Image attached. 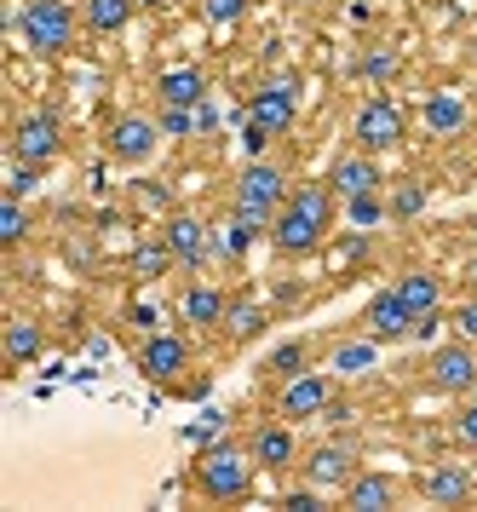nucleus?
Instances as JSON below:
<instances>
[{
  "instance_id": "nucleus-19",
  "label": "nucleus",
  "mask_w": 477,
  "mask_h": 512,
  "mask_svg": "<svg viewBox=\"0 0 477 512\" xmlns=\"http://www.w3.org/2000/svg\"><path fill=\"white\" fill-rule=\"evenodd\" d=\"M466 121H472V110H466V98H460L455 87H437V93L426 98V133L455 139V133H466Z\"/></svg>"
},
{
  "instance_id": "nucleus-12",
  "label": "nucleus",
  "mask_w": 477,
  "mask_h": 512,
  "mask_svg": "<svg viewBox=\"0 0 477 512\" xmlns=\"http://www.w3.org/2000/svg\"><path fill=\"white\" fill-rule=\"evenodd\" d=\"M184 369H190V346H184L179 334H150V340L138 346V374H144V380L167 386V380H179Z\"/></svg>"
},
{
  "instance_id": "nucleus-34",
  "label": "nucleus",
  "mask_w": 477,
  "mask_h": 512,
  "mask_svg": "<svg viewBox=\"0 0 477 512\" xmlns=\"http://www.w3.org/2000/svg\"><path fill=\"white\" fill-rule=\"evenodd\" d=\"M161 133H173V139H190V133H196V127H202V121H196V110H173V104H161Z\"/></svg>"
},
{
  "instance_id": "nucleus-25",
  "label": "nucleus",
  "mask_w": 477,
  "mask_h": 512,
  "mask_svg": "<svg viewBox=\"0 0 477 512\" xmlns=\"http://www.w3.org/2000/svg\"><path fill=\"white\" fill-rule=\"evenodd\" d=\"M380 363V340L368 334V340H345V346H334V374H345V380H357V374H368Z\"/></svg>"
},
{
  "instance_id": "nucleus-1",
  "label": "nucleus",
  "mask_w": 477,
  "mask_h": 512,
  "mask_svg": "<svg viewBox=\"0 0 477 512\" xmlns=\"http://www.w3.org/2000/svg\"><path fill=\"white\" fill-rule=\"evenodd\" d=\"M334 185L322 179V185H299L282 208H276V225H271V242H276V254H288V259H305V254H317L322 242H328V231H334Z\"/></svg>"
},
{
  "instance_id": "nucleus-24",
  "label": "nucleus",
  "mask_w": 477,
  "mask_h": 512,
  "mask_svg": "<svg viewBox=\"0 0 477 512\" xmlns=\"http://www.w3.org/2000/svg\"><path fill=\"white\" fill-rule=\"evenodd\" d=\"M265 231V225H253L248 213H230L225 219V231H213V254H225V259H242L253 248V236Z\"/></svg>"
},
{
  "instance_id": "nucleus-16",
  "label": "nucleus",
  "mask_w": 477,
  "mask_h": 512,
  "mask_svg": "<svg viewBox=\"0 0 477 512\" xmlns=\"http://www.w3.org/2000/svg\"><path fill=\"white\" fill-rule=\"evenodd\" d=\"M368 334L380 340V346H391V340H409L414 334V317H409V305H403V294L397 288H386V294H374L368 300Z\"/></svg>"
},
{
  "instance_id": "nucleus-28",
  "label": "nucleus",
  "mask_w": 477,
  "mask_h": 512,
  "mask_svg": "<svg viewBox=\"0 0 477 512\" xmlns=\"http://www.w3.org/2000/svg\"><path fill=\"white\" fill-rule=\"evenodd\" d=\"M167 265H173V248H167L161 236H156V242H138V248H133V271H138L144 282H156Z\"/></svg>"
},
{
  "instance_id": "nucleus-17",
  "label": "nucleus",
  "mask_w": 477,
  "mask_h": 512,
  "mask_svg": "<svg viewBox=\"0 0 477 512\" xmlns=\"http://www.w3.org/2000/svg\"><path fill=\"white\" fill-rule=\"evenodd\" d=\"M253 461L265 466V472H288L299 461V438H294V420H271V426H259L253 432Z\"/></svg>"
},
{
  "instance_id": "nucleus-14",
  "label": "nucleus",
  "mask_w": 477,
  "mask_h": 512,
  "mask_svg": "<svg viewBox=\"0 0 477 512\" xmlns=\"http://www.w3.org/2000/svg\"><path fill=\"white\" fill-rule=\"evenodd\" d=\"M328 185H334V196H340V202H351V196L380 190L386 179H380V162H374L368 150H351V156H340V162L328 167Z\"/></svg>"
},
{
  "instance_id": "nucleus-31",
  "label": "nucleus",
  "mask_w": 477,
  "mask_h": 512,
  "mask_svg": "<svg viewBox=\"0 0 477 512\" xmlns=\"http://www.w3.org/2000/svg\"><path fill=\"white\" fill-rule=\"evenodd\" d=\"M420 208H426V185H420V179H409V185L391 190V219H414Z\"/></svg>"
},
{
  "instance_id": "nucleus-30",
  "label": "nucleus",
  "mask_w": 477,
  "mask_h": 512,
  "mask_svg": "<svg viewBox=\"0 0 477 512\" xmlns=\"http://www.w3.org/2000/svg\"><path fill=\"white\" fill-rule=\"evenodd\" d=\"M345 219H351V225H380V219H386V202H380V190H368V196H351V202H345Z\"/></svg>"
},
{
  "instance_id": "nucleus-7",
  "label": "nucleus",
  "mask_w": 477,
  "mask_h": 512,
  "mask_svg": "<svg viewBox=\"0 0 477 512\" xmlns=\"http://www.w3.org/2000/svg\"><path fill=\"white\" fill-rule=\"evenodd\" d=\"M156 144H161V121L156 116H115L110 133H104V150H110V162H121V167L150 162Z\"/></svg>"
},
{
  "instance_id": "nucleus-37",
  "label": "nucleus",
  "mask_w": 477,
  "mask_h": 512,
  "mask_svg": "<svg viewBox=\"0 0 477 512\" xmlns=\"http://www.w3.org/2000/svg\"><path fill=\"white\" fill-rule=\"evenodd\" d=\"M35 179H41V167L18 162V167H12V185H6V196H29V190H35Z\"/></svg>"
},
{
  "instance_id": "nucleus-35",
  "label": "nucleus",
  "mask_w": 477,
  "mask_h": 512,
  "mask_svg": "<svg viewBox=\"0 0 477 512\" xmlns=\"http://www.w3.org/2000/svg\"><path fill=\"white\" fill-rule=\"evenodd\" d=\"M271 369L282 374V380H294V374H305V346H299V340H288V346H276Z\"/></svg>"
},
{
  "instance_id": "nucleus-9",
  "label": "nucleus",
  "mask_w": 477,
  "mask_h": 512,
  "mask_svg": "<svg viewBox=\"0 0 477 512\" xmlns=\"http://www.w3.org/2000/svg\"><path fill=\"white\" fill-rule=\"evenodd\" d=\"M328 403H334V386H328V374H294V380H282V392H276V415L282 420H311V415H328Z\"/></svg>"
},
{
  "instance_id": "nucleus-21",
  "label": "nucleus",
  "mask_w": 477,
  "mask_h": 512,
  "mask_svg": "<svg viewBox=\"0 0 477 512\" xmlns=\"http://www.w3.org/2000/svg\"><path fill=\"white\" fill-rule=\"evenodd\" d=\"M420 495H426L432 507H460V501L472 495V472H466V466H432L426 484H420Z\"/></svg>"
},
{
  "instance_id": "nucleus-6",
  "label": "nucleus",
  "mask_w": 477,
  "mask_h": 512,
  "mask_svg": "<svg viewBox=\"0 0 477 512\" xmlns=\"http://www.w3.org/2000/svg\"><path fill=\"white\" fill-rule=\"evenodd\" d=\"M58 150H64V121L52 116V110H29L12 127V162L46 167V162H58Z\"/></svg>"
},
{
  "instance_id": "nucleus-36",
  "label": "nucleus",
  "mask_w": 477,
  "mask_h": 512,
  "mask_svg": "<svg viewBox=\"0 0 477 512\" xmlns=\"http://www.w3.org/2000/svg\"><path fill=\"white\" fill-rule=\"evenodd\" d=\"M282 507L288 512H322V489L305 484V489H294V495H282Z\"/></svg>"
},
{
  "instance_id": "nucleus-3",
  "label": "nucleus",
  "mask_w": 477,
  "mask_h": 512,
  "mask_svg": "<svg viewBox=\"0 0 477 512\" xmlns=\"http://www.w3.org/2000/svg\"><path fill=\"white\" fill-rule=\"evenodd\" d=\"M75 6L69 0H29L18 12V35H23V47H35L41 58H58V52L75 47Z\"/></svg>"
},
{
  "instance_id": "nucleus-23",
  "label": "nucleus",
  "mask_w": 477,
  "mask_h": 512,
  "mask_svg": "<svg viewBox=\"0 0 477 512\" xmlns=\"http://www.w3.org/2000/svg\"><path fill=\"white\" fill-rule=\"evenodd\" d=\"M133 12H138V0H81V18H87L92 35H115V29H127Z\"/></svg>"
},
{
  "instance_id": "nucleus-2",
  "label": "nucleus",
  "mask_w": 477,
  "mask_h": 512,
  "mask_svg": "<svg viewBox=\"0 0 477 512\" xmlns=\"http://www.w3.org/2000/svg\"><path fill=\"white\" fill-rule=\"evenodd\" d=\"M253 449H236V443H219V449H202L196 461V484H202L207 501H242L253 489Z\"/></svg>"
},
{
  "instance_id": "nucleus-10",
  "label": "nucleus",
  "mask_w": 477,
  "mask_h": 512,
  "mask_svg": "<svg viewBox=\"0 0 477 512\" xmlns=\"http://www.w3.org/2000/svg\"><path fill=\"white\" fill-rule=\"evenodd\" d=\"M294 116H299V87H294V75L288 81H265L259 93H253V104H248V121H259L265 133H288L294 127Z\"/></svg>"
},
{
  "instance_id": "nucleus-22",
  "label": "nucleus",
  "mask_w": 477,
  "mask_h": 512,
  "mask_svg": "<svg viewBox=\"0 0 477 512\" xmlns=\"http://www.w3.org/2000/svg\"><path fill=\"white\" fill-rule=\"evenodd\" d=\"M225 294L219 288H207V282H196V288H184V300H179V317L184 323H196V328H219L225 323Z\"/></svg>"
},
{
  "instance_id": "nucleus-20",
  "label": "nucleus",
  "mask_w": 477,
  "mask_h": 512,
  "mask_svg": "<svg viewBox=\"0 0 477 512\" xmlns=\"http://www.w3.org/2000/svg\"><path fill=\"white\" fill-rule=\"evenodd\" d=\"M391 501H397V484H391L386 472H357L345 484V507L351 512H386Z\"/></svg>"
},
{
  "instance_id": "nucleus-38",
  "label": "nucleus",
  "mask_w": 477,
  "mask_h": 512,
  "mask_svg": "<svg viewBox=\"0 0 477 512\" xmlns=\"http://www.w3.org/2000/svg\"><path fill=\"white\" fill-rule=\"evenodd\" d=\"M455 328H460V340H472V346H477V294L455 311Z\"/></svg>"
},
{
  "instance_id": "nucleus-33",
  "label": "nucleus",
  "mask_w": 477,
  "mask_h": 512,
  "mask_svg": "<svg viewBox=\"0 0 477 512\" xmlns=\"http://www.w3.org/2000/svg\"><path fill=\"white\" fill-rule=\"evenodd\" d=\"M357 70H363L368 81H391V75H397V52L374 47V52H363V64H357Z\"/></svg>"
},
{
  "instance_id": "nucleus-39",
  "label": "nucleus",
  "mask_w": 477,
  "mask_h": 512,
  "mask_svg": "<svg viewBox=\"0 0 477 512\" xmlns=\"http://www.w3.org/2000/svg\"><path fill=\"white\" fill-rule=\"evenodd\" d=\"M455 438H460V443H472V449H477V403H466V409L455 415Z\"/></svg>"
},
{
  "instance_id": "nucleus-41",
  "label": "nucleus",
  "mask_w": 477,
  "mask_h": 512,
  "mask_svg": "<svg viewBox=\"0 0 477 512\" xmlns=\"http://www.w3.org/2000/svg\"><path fill=\"white\" fill-rule=\"evenodd\" d=\"M472 242H477V213H472Z\"/></svg>"
},
{
  "instance_id": "nucleus-15",
  "label": "nucleus",
  "mask_w": 477,
  "mask_h": 512,
  "mask_svg": "<svg viewBox=\"0 0 477 512\" xmlns=\"http://www.w3.org/2000/svg\"><path fill=\"white\" fill-rule=\"evenodd\" d=\"M397 294H403V305H409L414 334L437 323V311H443V282H437L432 271H403V277H397Z\"/></svg>"
},
{
  "instance_id": "nucleus-4",
  "label": "nucleus",
  "mask_w": 477,
  "mask_h": 512,
  "mask_svg": "<svg viewBox=\"0 0 477 512\" xmlns=\"http://www.w3.org/2000/svg\"><path fill=\"white\" fill-rule=\"evenodd\" d=\"M282 196H288V173L265 156H253L242 173H236V213H248L253 225H276V208H282Z\"/></svg>"
},
{
  "instance_id": "nucleus-26",
  "label": "nucleus",
  "mask_w": 477,
  "mask_h": 512,
  "mask_svg": "<svg viewBox=\"0 0 477 512\" xmlns=\"http://www.w3.org/2000/svg\"><path fill=\"white\" fill-rule=\"evenodd\" d=\"M6 357H12V363H35V357H41V323H29V317H12V323H6Z\"/></svg>"
},
{
  "instance_id": "nucleus-8",
  "label": "nucleus",
  "mask_w": 477,
  "mask_h": 512,
  "mask_svg": "<svg viewBox=\"0 0 477 512\" xmlns=\"http://www.w3.org/2000/svg\"><path fill=\"white\" fill-rule=\"evenodd\" d=\"M426 380H432L437 392H472L477 386V346L472 340H449V346H437L432 357H426Z\"/></svg>"
},
{
  "instance_id": "nucleus-40",
  "label": "nucleus",
  "mask_w": 477,
  "mask_h": 512,
  "mask_svg": "<svg viewBox=\"0 0 477 512\" xmlns=\"http://www.w3.org/2000/svg\"><path fill=\"white\" fill-rule=\"evenodd\" d=\"M466 282H472V294H477V254H472V265H466Z\"/></svg>"
},
{
  "instance_id": "nucleus-29",
  "label": "nucleus",
  "mask_w": 477,
  "mask_h": 512,
  "mask_svg": "<svg viewBox=\"0 0 477 512\" xmlns=\"http://www.w3.org/2000/svg\"><path fill=\"white\" fill-rule=\"evenodd\" d=\"M23 236H29V213H23V196H6V202H0V242H6V248H18Z\"/></svg>"
},
{
  "instance_id": "nucleus-13",
  "label": "nucleus",
  "mask_w": 477,
  "mask_h": 512,
  "mask_svg": "<svg viewBox=\"0 0 477 512\" xmlns=\"http://www.w3.org/2000/svg\"><path fill=\"white\" fill-rule=\"evenodd\" d=\"M299 466H305V484H317V489H345L351 478H357V455H351V443H317Z\"/></svg>"
},
{
  "instance_id": "nucleus-32",
  "label": "nucleus",
  "mask_w": 477,
  "mask_h": 512,
  "mask_svg": "<svg viewBox=\"0 0 477 512\" xmlns=\"http://www.w3.org/2000/svg\"><path fill=\"white\" fill-rule=\"evenodd\" d=\"M196 6H202V18H207V24H213V29L236 24V18L248 12V0H196Z\"/></svg>"
},
{
  "instance_id": "nucleus-27",
  "label": "nucleus",
  "mask_w": 477,
  "mask_h": 512,
  "mask_svg": "<svg viewBox=\"0 0 477 512\" xmlns=\"http://www.w3.org/2000/svg\"><path fill=\"white\" fill-rule=\"evenodd\" d=\"M230 334V340H253L259 328H265V305H253V300H230L225 305V323H219Z\"/></svg>"
},
{
  "instance_id": "nucleus-11",
  "label": "nucleus",
  "mask_w": 477,
  "mask_h": 512,
  "mask_svg": "<svg viewBox=\"0 0 477 512\" xmlns=\"http://www.w3.org/2000/svg\"><path fill=\"white\" fill-rule=\"evenodd\" d=\"M161 242H167V248H173V259H179V265H190V271L213 259V231H207L196 213H167Z\"/></svg>"
},
{
  "instance_id": "nucleus-18",
  "label": "nucleus",
  "mask_w": 477,
  "mask_h": 512,
  "mask_svg": "<svg viewBox=\"0 0 477 512\" xmlns=\"http://www.w3.org/2000/svg\"><path fill=\"white\" fill-rule=\"evenodd\" d=\"M156 98H161V104H173V110H196V104L207 98V75L196 70V64H179V70H161Z\"/></svg>"
},
{
  "instance_id": "nucleus-5",
  "label": "nucleus",
  "mask_w": 477,
  "mask_h": 512,
  "mask_svg": "<svg viewBox=\"0 0 477 512\" xmlns=\"http://www.w3.org/2000/svg\"><path fill=\"white\" fill-rule=\"evenodd\" d=\"M351 139L368 156H386V150H397V144L409 139V116L391 98H368L363 110H357V121H351Z\"/></svg>"
}]
</instances>
